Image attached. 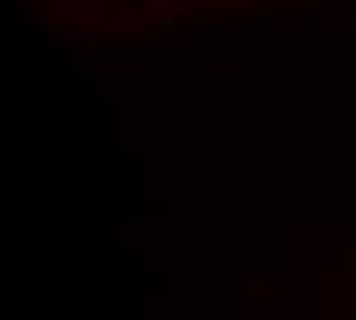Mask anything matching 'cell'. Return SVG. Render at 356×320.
<instances>
[]
</instances>
